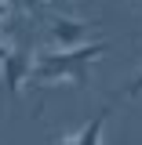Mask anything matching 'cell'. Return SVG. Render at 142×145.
Instances as JSON below:
<instances>
[{"label": "cell", "instance_id": "cell-1", "mask_svg": "<svg viewBox=\"0 0 142 145\" xmlns=\"http://www.w3.org/2000/svg\"><path fill=\"white\" fill-rule=\"evenodd\" d=\"M98 54H106V44H84V47H73V51H55V54H36L33 65V84H58V80H69L88 87L91 80V65L98 62Z\"/></svg>", "mask_w": 142, "mask_h": 145}, {"label": "cell", "instance_id": "cell-2", "mask_svg": "<svg viewBox=\"0 0 142 145\" xmlns=\"http://www.w3.org/2000/svg\"><path fill=\"white\" fill-rule=\"evenodd\" d=\"M33 65H36V58H33L29 51H11V54H7V62L0 65L7 94H18V87H22V84L33 76Z\"/></svg>", "mask_w": 142, "mask_h": 145}, {"label": "cell", "instance_id": "cell-3", "mask_svg": "<svg viewBox=\"0 0 142 145\" xmlns=\"http://www.w3.org/2000/svg\"><path fill=\"white\" fill-rule=\"evenodd\" d=\"M88 22H77V18H51V40L62 47V51H73V47H84V36H88Z\"/></svg>", "mask_w": 142, "mask_h": 145}, {"label": "cell", "instance_id": "cell-4", "mask_svg": "<svg viewBox=\"0 0 142 145\" xmlns=\"http://www.w3.org/2000/svg\"><path fill=\"white\" fill-rule=\"evenodd\" d=\"M106 120H109V105H102V109L88 120V123H84V131H80V134L62 138L58 145H102V127H106Z\"/></svg>", "mask_w": 142, "mask_h": 145}, {"label": "cell", "instance_id": "cell-5", "mask_svg": "<svg viewBox=\"0 0 142 145\" xmlns=\"http://www.w3.org/2000/svg\"><path fill=\"white\" fill-rule=\"evenodd\" d=\"M11 7H26V11H36V7H44V0H7Z\"/></svg>", "mask_w": 142, "mask_h": 145}, {"label": "cell", "instance_id": "cell-6", "mask_svg": "<svg viewBox=\"0 0 142 145\" xmlns=\"http://www.w3.org/2000/svg\"><path fill=\"white\" fill-rule=\"evenodd\" d=\"M127 94H131V98H135V94H142V72L131 80V84H127Z\"/></svg>", "mask_w": 142, "mask_h": 145}, {"label": "cell", "instance_id": "cell-7", "mask_svg": "<svg viewBox=\"0 0 142 145\" xmlns=\"http://www.w3.org/2000/svg\"><path fill=\"white\" fill-rule=\"evenodd\" d=\"M7 54H11V47H7V44H4V40H0V65H4V62H7Z\"/></svg>", "mask_w": 142, "mask_h": 145}, {"label": "cell", "instance_id": "cell-8", "mask_svg": "<svg viewBox=\"0 0 142 145\" xmlns=\"http://www.w3.org/2000/svg\"><path fill=\"white\" fill-rule=\"evenodd\" d=\"M7 7H11V4H7V0H0V18L7 15Z\"/></svg>", "mask_w": 142, "mask_h": 145}]
</instances>
